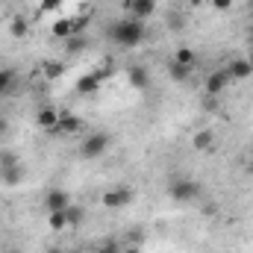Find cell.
I'll return each mask as SVG.
<instances>
[{"instance_id":"obj_1","label":"cell","mask_w":253,"mask_h":253,"mask_svg":"<svg viewBox=\"0 0 253 253\" xmlns=\"http://www.w3.org/2000/svg\"><path fill=\"white\" fill-rule=\"evenodd\" d=\"M106 39H109L112 44L124 47V50H132V47H138V44L147 39V27H144V21L124 15V18H118V21H112V24L106 27Z\"/></svg>"},{"instance_id":"obj_2","label":"cell","mask_w":253,"mask_h":253,"mask_svg":"<svg viewBox=\"0 0 253 253\" xmlns=\"http://www.w3.org/2000/svg\"><path fill=\"white\" fill-rule=\"evenodd\" d=\"M203 194V186L197 180H189V177H174L168 183V197L174 203H191V200H200Z\"/></svg>"},{"instance_id":"obj_3","label":"cell","mask_w":253,"mask_h":253,"mask_svg":"<svg viewBox=\"0 0 253 253\" xmlns=\"http://www.w3.org/2000/svg\"><path fill=\"white\" fill-rule=\"evenodd\" d=\"M109 144H112V138H109V132H103V129H97V132H88L85 138H83V144H80V156L83 159H88V162H94V159H100L106 150H109Z\"/></svg>"},{"instance_id":"obj_4","label":"cell","mask_w":253,"mask_h":253,"mask_svg":"<svg viewBox=\"0 0 253 253\" xmlns=\"http://www.w3.org/2000/svg\"><path fill=\"white\" fill-rule=\"evenodd\" d=\"M112 77V65H106V68H97V71H91V74H83L80 80H77V94H83V97H88V94H97L100 91V85H103V80H109Z\"/></svg>"},{"instance_id":"obj_5","label":"cell","mask_w":253,"mask_h":253,"mask_svg":"<svg viewBox=\"0 0 253 253\" xmlns=\"http://www.w3.org/2000/svg\"><path fill=\"white\" fill-rule=\"evenodd\" d=\"M224 71H227L230 83H245V80H251L253 77V68H251V62H248V56H236V59H230Z\"/></svg>"},{"instance_id":"obj_6","label":"cell","mask_w":253,"mask_h":253,"mask_svg":"<svg viewBox=\"0 0 253 253\" xmlns=\"http://www.w3.org/2000/svg\"><path fill=\"white\" fill-rule=\"evenodd\" d=\"M121 6L129 18H138V21H147L156 12V0H121Z\"/></svg>"},{"instance_id":"obj_7","label":"cell","mask_w":253,"mask_h":253,"mask_svg":"<svg viewBox=\"0 0 253 253\" xmlns=\"http://www.w3.org/2000/svg\"><path fill=\"white\" fill-rule=\"evenodd\" d=\"M227 85H230V77H227L224 68H221V71H212V74L203 80V88H206L209 97H221V94L227 91Z\"/></svg>"},{"instance_id":"obj_8","label":"cell","mask_w":253,"mask_h":253,"mask_svg":"<svg viewBox=\"0 0 253 253\" xmlns=\"http://www.w3.org/2000/svg\"><path fill=\"white\" fill-rule=\"evenodd\" d=\"M132 203V189H126V186H121V189H109L106 194H103V206L106 209H124V206H129Z\"/></svg>"},{"instance_id":"obj_9","label":"cell","mask_w":253,"mask_h":253,"mask_svg":"<svg viewBox=\"0 0 253 253\" xmlns=\"http://www.w3.org/2000/svg\"><path fill=\"white\" fill-rule=\"evenodd\" d=\"M44 206H47V212H62L71 206V194L65 189H53L47 191V197H44Z\"/></svg>"},{"instance_id":"obj_10","label":"cell","mask_w":253,"mask_h":253,"mask_svg":"<svg viewBox=\"0 0 253 253\" xmlns=\"http://www.w3.org/2000/svg\"><path fill=\"white\" fill-rule=\"evenodd\" d=\"M126 83H129L132 88L144 91V88L150 85V74H147V68H144V65H132V68L126 71Z\"/></svg>"},{"instance_id":"obj_11","label":"cell","mask_w":253,"mask_h":253,"mask_svg":"<svg viewBox=\"0 0 253 253\" xmlns=\"http://www.w3.org/2000/svg\"><path fill=\"white\" fill-rule=\"evenodd\" d=\"M83 129V118L80 115H59V121H56V135H74V132H80Z\"/></svg>"},{"instance_id":"obj_12","label":"cell","mask_w":253,"mask_h":253,"mask_svg":"<svg viewBox=\"0 0 253 253\" xmlns=\"http://www.w3.org/2000/svg\"><path fill=\"white\" fill-rule=\"evenodd\" d=\"M56 121H59V112H56L53 106H42V109L36 112V126H42V129H47V132L56 129Z\"/></svg>"},{"instance_id":"obj_13","label":"cell","mask_w":253,"mask_h":253,"mask_svg":"<svg viewBox=\"0 0 253 253\" xmlns=\"http://www.w3.org/2000/svg\"><path fill=\"white\" fill-rule=\"evenodd\" d=\"M0 180H3L6 186H21V183H24V168H21V162H15V165H0Z\"/></svg>"},{"instance_id":"obj_14","label":"cell","mask_w":253,"mask_h":253,"mask_svg":"<svg viewBox=\"0 0 253 253\" xmlns=\"http://www.w3.org/2000/svg\"><path fill=\"white\" fill-rule=\"evenodd\" d=\"M191 144H194V150H200V153H212L215 132H212V129H197V132L191 135Z\"/></svg>"},{"instance_id":"obj_15","label":"cell","mask_w":253,"mask_h":253,"mask_svg":"<svg viewBox=\"0 0 253 253\" xmlns=\"http://www.w3.org/2000/svg\"><path fill=\"white\" fill-rule=\"evenodd\" d=\"M171 62H177V65H183V68H197V53L191 50V47H177L174 53H171Z\"/></svg>"},{"instance_id":"obj_16","label":"cell","mask_w":253,"mask_h":253,"mask_svg":"<svg viewBox=\"0 0 253 253\" xmlns=\"http://www.w3.org/2000/svg\"><path fill=\"white\" fill-rule=\"evenodd\" d=\"M85 47H88V39H85L83 33H77V36L65 39V53H68V56H77V53H83Z\"/></svg>"},{"instance_id":"obj_17","label":"cell","mask_w":253,"mask_h":253,"mask_svg":"<svg viewBox=\"0 0 253 253\" xmlns=\"http://www.w3.org/2000/svg\"><path fill=\"white\" fill-rule=\"evenodd\" d=\"M15 83H18V74L12 68H0V97H6L15 88Z\"/></svg>"},{"instance_id":"obj_18","label":"cell","mask_w":253,"mask_h":253,"mask_svg":"<svg viewBox=\"0 0 253 253\" xmlns=\"http://www.w3.org/2000/svg\"><path fill=\"white\" fill-rule=\"evenodd\" d=\"M27 33H30V24H27V18L15 15V18L9 21V36H12V39H24Z\"/></svg>"},{"instance_id":"obj_19","label":"cell","mask_w":253,"mask_h":253,"mask_svg":"<svg viewBox=\"0 0 253 253\" xmlns=\"http://www.w3.org/2000/svg\"><path fill=\"white\" fill-rule=\"evenodd\" d=\"M47 227L50 230H68V215H65V209L62 212H47Z\"/></svg>"},{"instance_id":"obj_20","label":"cell","mask_w":253,"mask_h":253,"mask_svg":"<svg viewBox=\"0 0 253 253\" xmlns=\"http://www.w3.org/2000/svg\"><path fill=\"white\" fill-rule=\"evenodd\" d=\"M42 71H44V77H47V80H56V77H62V74H65V65L56 62V59H47V62L42 65Z\"/></svg>"},{"instance_id":"obj_21","label":"cell","mask_w":253,"mask_h":253,"mask_svg":"<svg viewBox=\"0 0 253 253\" xmlns=\"http://www.w3.org/2000/svg\"><path fill=\"white\" fill-rule=\"evenodd\" d=\"M65 215H68V227H80V224H83V218H85L83 206H74V203L65 209Z\"/></svg>"},{"instance_id":"obj_22","label":"cell","mask_w":253,"mask_h":253,"mask_svg":"<svg viewBox=\"0 0 253 253\" xmlns=\"http://www.w3.org/2000/svg\"><path fill=\"white\" fill-rule=\"evenodd\" d=\"M168 74H171V77H174L177 83H186V80L191 77V68H183V65L171 62V65H168Z\"/></svg>"},{"instance_id":"obj_23","label":"cell","mask_w":253,"mask_h":253,"mask_svg":"<svg viewBox=\"0 0 253 253\" xmlns=\"http://www.w3.org/2000/svg\"><path fill=\"white\" fill-rule=\"evenodd\" d=\"M168 27H171L174 33H180V30L186 27V15H183V12H171V15H168Z\"/></svg>"},{"instance_id":"obj_24","label":"cell","mask_w":253,"mask_h":253,"mask_svg":"<svg viewBox=\"0 0 253 253\" xmlns=\"http://www.w3.org/2000/svg\"><path fill=\"white\" fill-rule=\"evenodd\" d=\"M65 0H39V12H56V9H62Z\"/></svg>"},{"instance_id":"obj_25","label":"cell","mask_w":253,"mask_h":253,"mask_svg":"<svg viewBox=\"0 0 253 253\" xmlns=\"http://www.w3.org/2000/svg\"><path fill=\"white\" fill-rule=\"evenodd\" d=\"M141 242H144V233H141V230H132V233L126 236V245H135V248H138Z\"/></svg>"},{"instance_id":"obj_26","label":"cell","mask_w":253,"mask_h":253,"mask_svg":"<svg viewBox=\"0 0 253 253\" xmlns=\"http://www.w3.org/2000/svg\"><path fill=\"white\" fill-rule=\"evenodd\" d=\"M15 162H21V159H18V153H12V150L0 153V165H15Z\"/></svg>"},{"instance_id":"obj_27","label":"cell","mask_w":253,"mask_h":253,"mask_svg":"<svg viewBox=\"0 0 253 253\" xmlns=\"http://www.w3.org/2000/svg\"><path fill=\"white\" fill-rule=\"evenodd\" d=\"M212 6H215L218 12H230V9H233V0H212Z\"/></svg>"},{"instance_id":"obj_28","label":"cell","mask_w":253,"mask_h":253,"mask_svg":"<svg viewBox=\"0 0 253 253\" xmlns=\"http://www.w3.org/2000/svg\"><path fill=\"white\" fill-rule=\"evenodd\" d=\"M215 212H218V206H215V203H206V206H203V215H215Z\"/></svg>"},{"instance_id":"obj_29","label":"cell","mask_w":253,"mask_h":253,"mask_svg":"<svg viewBox=\"0 0 253 253\" xmlns=\"http://www.w3.org/2000/svg\"><path fill=\"white\" fill-rule=\"evenodd\" d=\"M3 132H9V121H6V118L0 115V135H3Z\"/></svg>"},{"instance_id":"obj_30","label":"cell","mask_w":253,"mask_h":253,"mask_svg":"<svg viewBox=\"0 0 253 253\" xmlns=\"http://www.w3.org/2000/svg\"><path fill=\"white\" fill-rule=\"evenodd\" d=\"M186 3H189L191 9H197V6H203V0H186Z\"/></svg>"},{"instance_id":"obj_31","label":"cell","mask_w":253,"mask_h":253,"mask_svg":"<svg viewBox=\"0 0 253 253\" xmlns=\"http://www.w3.org/2000/svg\"><path fill=\"white\" fill-rule=\"evenodd\" d=\"M124 253H141V251H138L135 245H126V251H124Z\"/></svg>"},{"instance_id":"obj_32","label":"cell","mask_w":253,"mask_h":253,"mask_svg":"<svg viewBox=\"0 0 253 253\" xmlns=\"http://www.w3.org/2000/svg\"><path fill=\"white\" fill-rule=\"evenodd\" d=\"M248 12L253 15V0H248Z\"/></svg>"},{"instance_id":"obj_33","label":"cell","mask_w":253,"mask_h":253,"mask_svg":"<svg viewBox=\"0 0 253 253\" xmlns=\"http://www.w3.org/2000/svg\"><path fill=\"white\" fill-rule=\"evenodd\" d=\"M44 253H62V251L59 248H50V251H44Z\"/></svg>"},{"instance_id":"obj_34","label":"cell","mask_w":253,"mask_h":253,"mask_svg":"<svg viewBox=\"0 0 253 253\" xmlns=\"http://www.w3.org/2000/svg\"><path fill=\"white\" fill-rule=\"evenodd\" d=\"M248 62H251V68H253V50H251V53H248Z\"/></svg>"},{"instance_id":"obj_35","label":"cell","mask_w":253,"mask_h":253,"mask_svg":"<svg viewBox=\"0 0 253 253\" xmlns=\"http://www.w3.org/2000/svg\"><path fill=\"white\" fill-rule=\"evenodd\" d=\"M3 253H21V251H18V248H12V251H3Z\"/></svg>"},{"instance_id":"obj_36","label":"cell","mask_w":253,"mask_h":253,"mask_svg":"<svg viewBox=\"0 0 253 253\" xmlns=\"http://www.w3.org/2000/svg\"><path fill=\"white\" fill-rule=\"evenodd\" d=\"M251 171H253V150H251Z\"/></svg>"},{"instance_id":"obj_37","label":"cell","mask_w":253,"mask_h":253,"mask_svg":"<svg viewBox=\"0 0 253 253\" xmlns=\"http://www.w3.org/2000/svg\"><path fill=\"white\" fill-rule=\"evenodd\" d=\"M251 39H253V24H251Z\"/></svg>"}]
</instances>
